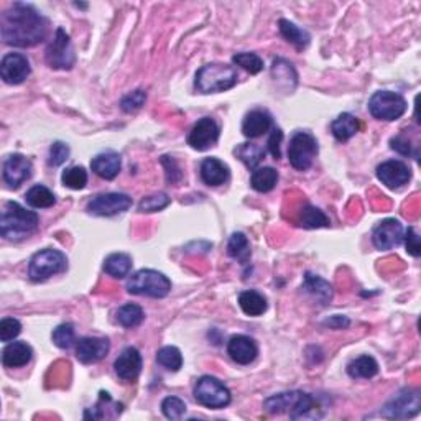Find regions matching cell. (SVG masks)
<instances>
[{
    "label": "cell",
    "instance_id": "cell-12",
    "mask_svg": "<svg viewBox=\"0 0 421 421\" xmlns=\"http://www.w3.org/2000/svg\"><path fill=\"white\" fill-rule=\"evenodd\" d=\"M219 134H221V130H219L216 121L210 117H203L194 123L190 135H187V145L198 152H206L217 144Z\"/></svg>",
    "mask_w": 421,
    "mask_h": 421
},
{
    "label": "cell",
    "instance_id": "cell-8",
    "mask_svg": "<svg viewBox=\"0 0 421 421\" xmlns=\"http://www.w3.org/2000/svg\"><path fill=\"white\" fill-rule=\"evenodd\" d=\"M421 398L416 388H404L383 405L381 415L388 420H408L420 413Z\"/></svg>",
    "mask_w": 421,
    "mask_h": 421
},
{
    "label": "cell",
    "instance_id": "cell-49",
    "mask_svg": "<svg viewBox=\"0 0 421 421\" xmlns=\"http://www.w3.org/2000/svg\"><path fill=\"white\" fill-rule=\"evenodd\" d=\"M282 140H283V132L280 129H273L272 135H270L268 139V152L272 153V157L275 160L282 157V152H280Z\"/></svg>",
    "mask_w": 421,
    "mask_h": 421
},
{
    "label": "cell",
    "instance_id": "cell-18",
    "mask_svg": "<svg viewBox=\"0 0 421 421\" xmlns=\"http://www.w3.org/2000/svg\"><path fill=\"white\" fill-rule=\"evenodd\" d=\"M117 377L123 382H135L141 372V355L135 347H125L114 362Z\"/></svg>",
    "mask_w": 421,
    "mask_h": 421
},
{
    "label": "cell",
    "instance_id": "cell-35",
    "mask_svg": "<svg viewBox=\"0 0 421 421\" xmlns=\"http://www.w3.org/2000/svg\"><path fill=\"white\" fill-rule=\"evenodd\" d=\"M329 217L323 213L321 209L314 208V206L306 204L300 213V226L305 229H321L329 227Z\"/></svg>",
    "mask_w": 421,
    "mask_h": 421
},
{
    "label": "cell",
    "instance_id": "cell-46",
    "mask_svg": "<svg viewBox=\"0 0 421 421\" xmlns=\"http://www.w3.org/2000/svg\"><path fill=\"white\" fill-rule=\"evenodd\" d=\"M272 75L275 79H280V81H286V82H290V79L293 82L296 81V72H295V70H293V66L282 58H278L273 61Z\"/></svg>",
    "mask_w": 421,
    "mask_h": 421
},
{
    "label": "cell",
    "instance_id": "cell-4",
    "mask_svg": "<svg viewBox=\"0 0 421 421\" xmlns=\"http://www.w3.org/2000/svg\"><path fill=\"white\" fill-rule=\"evenodd\" d=\"M171 290V282L167 275L157 270L144 268L135 272L127 282V291L130 295L150 296V298H164Z\"/></svg>",
    "mask_w": 421,
    "mask_h": 421
},
{
    "label": "cell",
    "instance_id": "cell-14",
    "mask_svg": "<svg viewBox=\"0 0 421 421\" xmlns=\"http://www.w3.org/2000/svg\"><path fill=\"white\" fill-rule=\"evenodd\" d=\"M31 171H33V164L22 153H13L3 162V181L10 187L24 185L26 180H30Z\"/></svg>",
    "mask_w": 421,
    "mask_h": 421
},
{
    "label": "cell",
    "instance_id": "cell-25",
    "mask_svg": "<svg viewBox=\"0 0 421 421\" xmlns=\"http://www.w3.org/2000/svg\"><path fill=\"white\" fill-rule=\"evenodd\" d=\"M303 288L318 303L328 305L332 300V286L324 278L313 275V273H306Z\"/></svg>",
    "mask_w": 421,
    "mask_h": 421
},
{
    "label": "cell",
    "instance_id": "cell-19",
    "mask_svg": "<svg viewBox=\"0 0 421 421\" xmlns=\"http://www.w3.org/2000/svg\"><path fill=\"white\" fill-rule=\"evenodd\" d=\"M227 354L234 362L240 365H249L257 359L259 347L252 337L244 336V334H237L232 336L227 342Z\"/></svg>",
    "mask_w": 421,
    "mask_h": 421
},
{
    "label": "cell",
    "instance_id": "cell-34",
    "mask_svg": "<svg viewBox=\"0 0 421 421\" xmlns=\"http://www.w3.org/2000/svg\"><path fill=\"white\" fill-rule=\"evenodd\" d=\"M116 319L123 328H137L140 326L141 321L145 319V313L139 305L127 303L117 309Z\"/></svg>",
    "mask_w": 421,
    "mask_h": 421
},
{
    "label": "cell",
    "instance_id": "cell-5",
    "mask_svg": "<svg viewBox=\"0 0 421 421\" xmlns=\"http://www.w3.org/2000/svg\"><path fill=\"white\" fill-rule=\"evenodd\" d=\"M68 268V259L61 250L43 249L31 257L29 277L33 282H45L49 277L63 273Z\"/></svg>",
    "mask_w": 421,
    "mask_h": 421
},
{
    "label": "cell",
    "instance_id": "cell-30",
    "mask_svg": "<svg viewBox=\"0 0 421 421\" xmlns=\"http://www.w3.org/2000/svg\"><path fill=\"white\" fill-rule=\"evenodd\" d=\"M278 26H280V33L283 38H285L286 41H290L291 45H295L298 49H305L309 45L311 36L308 31L300 29V26L293 24V22L282 18V20L278 22Z\"/></svg>",
    "mask_w": 421,
    "mask_h": 421
},
{
    "label": "cell",
    "instance_id": "cell-11",
    "mask_svg": "<svg viewBox=\"0 0 421 421\" xmlns=\"http://www.w3.org/2000/svg\"><path fill=\"white\" fill-rule=\"evenodd\" d=\"M132 198L129 194L123 193H105L99 194L93 198L88 203V213L94 214V216H117V214L125 213L127 209H130Z\"/></svg>",
    "mask_w": 421,
    "mask_h": 421
},
{
    "label": "cell",
    "instance_id": "cell-37",
    "mask_svg": "<svg viewBox=\"0 0 421 421\" xmlns=\"http://www.w3.org/2000/svg\"><path fill=\"white\" fill-rule=\"evenodd\" d=\"M227 252L232 259L239 260L242 263H247L250 259V244L245 234L242 232H234L229 239Z\"/></svg>",
    "mask_w": 421,
    "mask_h": 421
},
{
    "label": "cell",
    "instance_id": "cell-13",
    "mask_svg": "<svg viewBox=\"0 0 421 421\" xmlns=\"http://www.w3.org/2000/svg\"><path fill=\"white\" fill-rule=\"evenodd\" d=\"M30 61L20 53H8L0 63V76L7 84H22L30 76Z\"/></svg>",
    "mask_w": 421,
    "mask_h": 421
},
{
    "label": "cell",
    "instance_id": "cell-20",
    "mask_svg": "<svg viewBox=\"0 0 421 421\" xmlns=\"http://www.w3.org/2000/svg\"><path fill=\"white\" fill-rule=\"evenodd\" d=\"M91 168L95 175L104 178V180H114L122 168L121 155L116 152H105L99 153L98 157L91 160Z\"/></svg>",
    "mask_w": 421,
    "mask_h": 421
},
{
    "label": "cell",
    "instance_id": "cell-16",
    "mask_svg": "<svg viewBox=\"0 0 421 421\" xmlns=\"http://www.w3.org/2000/svg\"><path fill=\"white\" fill-rule=\"evenodd\" d=\"M377 178L390 190H398L410 181L411 171L400 160H388L377 167Z\"/></svg>",
    "mask_w": 421,
    "mask_h": 421
},
{
    "label": "cell",
    "instance_id": "cell-48",
    "mask_svg": "<svg viewBox=\"0 0 421 421\" xmlns=\"http://www.w3.org/2000/svg\"><path fill=\"white\" fill-rule=\"evenodd\" d=\"M404 239H405L406 252H408L410 255H413V257H420V255H421V242H420L418 234H416L415 227H408V231H406V236L404 237Z\"/></svg>",
    "mask_w": 421,
    "mask_h": 421
},
{
    "label": "cell",
    "instance_id": "cell-1",
    "mask_svg": "<svg viewBox=\"0 0 421 421\" xmlns=\"http://www.w3.org/2000/svg\"><path fill=\"white\" fill-rule=\"evenodd\" d=\"M0 31L3 43L29 48L45 40L48 24L35 7L15 2L0 17Z\"/></svg>",
    "mask_w": 421,
    "mask_h": 421
},
{
    "label": "cell",
    "instance_id": "cell-17",
    "mask_svg": "<svg viewBox=\"0 0 421 421\" xmlns=\"http://www.w3.org/2000/svg\"><path fill=\"white\" fill-rule=\"evenodd\" d=\"M111 351L107 337H82L76 344V357L82 364H95Z\"/></svg>",
    "mask_w": 421,
    "mask_h": 421
},
{
    "label": "cell",
    "instance_id": "cell-45",
    "mask_svg": "<svg viewBox=\"0 0 421 421\" xmlns=\"http://www.w3.org/2000/svg\"><path fill=\"white\" fill-rule=\"evenodd\" d=\"M22 332V324L15 318H3L0 321V339L2 342H10Z\"/></svg>",
    "mask_w": 421,
    "mask_h": 421
},
{
    "label": "cell",
    "instance_id": "cell-22",
    "mask_svg": "<svg viewBox=\"0 0 421 421\" xmlns=\"http://www.w3.org/2000/svg\"><path fill=\"white\" fill-rule=\"evenodd\" d=\"M31 357H33V349L24 341L10 342L2 351V362L6 367L10 369L24 367L30 362Z\"/></svg>",
    "mask_w": 421,
    "mask_h": 421
},
{
    "label": "cell",
    "instance_id": "cell-29",
    "mask_svg": "<svg viewBox=\"0 0 421 421\" xmlns=\"http://www.w3.org/2000/svg\"><path fill=\"white\" fill-rule=\"evenodd\" d=\"M347 374L351 378H372L378 374V364L374 357L360 355L351 360L347 365Z\"/></svg>",
    "mask_w": 421,
    "mask_h": 421
},
{
    "label": "cell",
    "instance_id": "cell-31",
    "mask_svg": "<svg viewBox=\"0 0 421 421\" xmlns=\"http://www.w3.org/2000/svg\"><path fill=\"white\" fill-rule=\"evenodd\" d=\"M278 181V173L275 168L272 167H263V168H255L254 173H252L250 178V185L255 191L259 193H268L275 187Z\"/></svg>",
    "mask_w": 421,
    "mask_h": 421
},
{
    "label": "cell",
    "instance_id": "cell-33",
    "mask_svg": "<svg viewBox=\"0 0 421 421\" xmlns=\"http://www.w3.org/2000/svg\"><path fill=\"white\" fill-rule=\"evenodd\" d=\"M26 203H29L31 208L35 209H47L52 208L56 203V198H54L53 191H49L47 186L43 185H35L31 186L29 191H26L25 196Z\"/></svg>",
    "mask_w": 421,
    "mask_h": 421
},
{
    "label": "cell",
    "instance_id": "cell-23",
    "mask_svg": "<svg viewBox=\"0 0 421 421\" xmlns=\"http://www.w3.org/2000/svg\"><path fill=\"white\" fill-rule=\"evenodd\" d=\"M229 167L219 158H206L201 163V178L206 185L209 186H221L229 180Z\"/></svg>",
    "mask_w": 421,
    "mask_h": 421
},
{
    "label": "cell",
    "instance_id": "cell-6",
    "mask_svg": "<svg viewBox=\"0 0 421 421\" xmlns=\"http://www.w3.org/2000/svg\"><path fill=\"white\" fill-rule=\"evenodd\" d=\"M194 398L206 408L219 410L231 404V392L219 378L213 375H203L194 385Z\"/></svg>",
    "mask_w": 421,
    "mask_h": 421
},
{
    "label": "cell",
    "instance_id": "cell-51",
    "mask_svg": "<svg viewBox=\"0 0 421 421\" xmlns=\"http://www.w3.org/2000/svg\"><path fill=\"white\" fill-rule=\"evenodd\" d=\"M162 163L164 164V168H167V178H168V181L171 183V175H176V176L181 180V171H180V168L176 167L175 160H171L170 157H163Z\"/></svg>",
    "mask_w": 421,
    "mask_h": 421
},
{
    "label": "cell",
    "instance_id": "cell-42",
    "mask_svg": "<svg viewBox=\"0 0 421 421\" xmlns=\"http://www.w3.org/2000/svg\"><path fill=\"white\" fill-rule=\"evenodd\" d=\"M171 203V198L167 193H157L152 196H146L139 203L140 213H158L164 208H168Z\"/></svg>",
    "mask_w": 421,
    "mask_h": 421
},
{
    "label": "cell",
    "instance_id": "cell-7",
    "mask_svg": "<svg viewBox=\"0 0 421 421\" xmlns=\"http://www.w3.org/2000/svg\"><path fill=\"white\" fill-rule=\"evenodd\" d=\"M406 100L404 95L392 91H377L369 100V111L377 121H397L406 112Z\"/></svg>",
    "mask_w": 421,
    "mask_h": 421
},
{
    "label": "cell",
    "instance_id": "cell-32",
    "mask_svg": "<svg viewBox=\"0 0 421 421\" xmlns=\"http://www.w3.org/2000/svg\"><path fill=\"white\" fill-rule=\"evenodd\" d=\"M132 257L127 254H111L104 260V272L114 278H123L130 273Z\"/></svg>",
    "mask_w": 421,
    "mask_h": 421
},
{
    "label": "cell",
    "instance_id": "cell-15",
    "mask_svg": "<svg viewBox=\"0 0 421 421\" xmlns=\"http://www.w3.org/2000/svg\"><path fill=\"white\" fill-rule=\"evenodd\" d=\"M404 240V226L397 219H385L375 227L372 242L377 250H390Z\"/></svg>",
    "mask_w": 421,
    "mask_h": 421
},
{
    "label": "cell",
    "instance_id": "cell-39",
    "mask_svg": "<svg viewBox=\"0 0 421 421\" xmlns=\"http://www.w3.org/2000/svg\"><path fill=\"white\" fill-rule=\"evenodd\" d=\"M61 181L63 185L70 187V190L79 191L88 185V171H86L82 167H71L63 171Z\"/></svg>",
    "mask_w": 421,
    "mask_h": 421
},
{
    "label": "cell",
    "instance_id": "cell-28",
    "mask_svg": "<svg viewBox=\"0 0 421 421\" xmlns=\"http://www.w3.org/2000/svg\"><path fill=\"white\" fill-rule=\"evenodd\" d=\"M301 393L303 392H300V390L278 393V395H273L265 400L263 408L272 415H280V413H283V411H290L293 406H295L296 401H298Z\"/></svg>",
    "mask_w": 421,
    "mask_h": 421
},
{
    "label": "cell",
    "instance_id": "cell-27",
    "mask_svg": "<svg viewBox=\"0 0 421 421\" xmlns=\"http://www.w3.org/2000/svg\"><path fill=\"white\" fill-rule=\"evenodd\" d=\"M239 306L247 316H262L267 311V298L255 290H245L239 295Z\"/></svg>",
    "mask_w": 421,
    "mask_h": 421
},
{
    "label": "cell",
    "instance_id": "cell-36",
    "mask_svg": "<svg viewBox=\"0 0 421 421\" xmlns=\"http://www.w3.org/2000/svg\"><path fill=\"white\" fill-rule=\"evenodd\" d=\"M236 155L249 170H255L265 157V150L255 144H242L236 148Z\"/></svg>",
    "mask_w": 421,
    "mask_h": 421
},
{
    "label": "cell",
    "instance_id": "cell-47",
    "mask_svg": "<svg viewBox=\"0 0 421 421\" xmlns=\"http://www.w3.org/2000/svg\"><path fill=\"white\" fill-rule=\"evenodd\" d=\"M70 158V146L63 141H54L49 148V158H48V164L49 167H59Z\"/></svg>",
    "mask_w": 421,
    "mask_h": 421
},
{
    "label": "cell",
    "instance_id": "cell-43",
    "mask_svg": "<svg viewBox=\"0 0 421 421\" xmlns=\"http://www.w3.org/2000/svg\"><path fill=\"white\" fill-rule=\"evenodd\" d=\"M162 411L168 420H181L186 413V404L178 397H167L162 401Z\"/></svg>",
    "mask_w": 421,
    "mask_h": 421
},
{
    "label": "cell",
    "instance_id": "cell-24",
    "mask_svg": "<svg viewBox=\"0 0 421 421\" xmlns=\"http://www.w3.org/2000/svg\"><path fill=\"white\" fill-rule=\"evenodd\" d=\"M323 411L319 401L311 393L303 392L298 398L295 406L290 410L291 420H305V418H321Z\"/></svg>",
    "mask_w": 421,
    "mask_h": 421
},
{
    "label": "cell",
    "instance_id": "cell-44",
    "mask_svg": "<svg viewBox=\"0 0 421 421\" xmlns=\"http://www.w3.org/2000/svg\"><path fill=\"white\" fill-rule=\"evenodd\" d=\"M145 100H146L145 91L137 89V91H134V93H129L127 95H123L122 100H121V109L127 114L137 112V111H140L141 107H144Z\"/></svg>",
    "mask_w": 421,
    "mask_h": 421
},
{
    "label": "cell",
    "instance_id": "cell-9",
    "mask_svg": "<svg viewBox=\"0 0 421 421\" xmlns=\"http://www.w3.org/2000/svg\"><path fill=\"white\" fill-rule=\"evenodd\" d=\"M318 155V141L308 132H295L288 145V160L291 167L298 171H305L313 164Z\"/></svg>",
    "mask_w": 421,
    "mask_h": 421
},
{
    "label": "cell",
    "instance_id": "cell-40",
    "mask_svg": "<svg viewBox=\"0 0 421 421\" xmlns=\"http://www.w3.org/2000/svg\"><path fill=\"white\" fill-rule=\"evenodd\" d=\"M52 339L54 342V346L59 347V349H70V347L75 344V339H76L75 326L70 323L59 324L58 328L53 329Z\"/></svg>",
    "mask_w": 421,
    "mask_h": 421
},
{
    "label": "cell",
    "instance_id": "cell-21",
    "mask_svg": "<svg viewBox=\"0 0 421 421\" xmlns=\"http://www.w3.org/2000/svg\"><path fill=\"white\" fill-rule=\"evenodd\" d=\"M272 127V116L267 111H252L242 122V134L247 139H259Z\"/></svg>",
    "mask_w": 421,
    "mask_h": 421
},
{
    "label": "cell",
    "instance_id": "cell-50",
    "mask_svg": "<svg viewBox=\"0 0 421 421\" xmlns=\"http://www.w3.org/2000/svg\"><path fill=\"white\" fill-rule=\"evenodd\" d=\"M390 145H392V148L395 150V152L400 153V155H410V153H411V145H410V141H408V139H406V137H404V135L393 137V139L390 140Z\"/></svg>",
    "mask_w": 421,
    "mask_h": 421
},
{
    "label": "cell",
    "instance_id": "cell-41",
    "mask_svg": "<svg viewBox=\"0 0 421 421\" xmlns=\"http://www.w3.org/2000/svg\"><path fill=\"white\" fill-rule=\"evenodd\" d=\"M234 65L244 68L250 75H259L263 70V59L255 53H237L232 56Z\"/></svg>",
    "mask_w": 421,
    "mask_h": 421
},
{
    "label": "cell",
    "instance_id": "cell-2",
    "mask_svg": "<svg viewBox=\"0 0 421 421\" xmlns=\"http://www.w3.org/2000/svg\"><path fill=\"white\" fill-rule=\"evenodd\" d=\"M38 214L25 209L15 201H8L0 219V234L8 240H22L38 227Z\"/></svg>",
    "mask_w": 421,
    "mask_h": 421
},
{
    "label": "cell",
    "instance_id": "cell-10",
    "mask_svg": "<svg viewBox=\"0 0 421 421\" xmlns=\"http://www.w3.org/2000/svg\"><path fill=\"white\" fill-rule=\"evenodd\" d=\"M45 58L53 70H71L76 63V53L72 48L70 35L63 29H58L53 40L49 41Z\"/></svg>",
    "mask_w": 421,
    "mask_h": 421
},
{
    "label": "cell",
    "instance_id": "cell-3",
    "mask_svg": "<svg viewBox=\"0 0 421 421\" xmlns=\"http://www.w3.org/2000/svg\"><path fill=\"white\" fill-rule=\"evenodd\" d=\"M237 70L222 63H210L196 72V88L203 94L224 93L237 84Z\"/></svg>",
    "mask_w": 421,
    "mask_h": 421
},
{
    "label": "cell",
    "instance_id": "cell-38",
    "mask_svg": "<svg viewBox=\"0 0 421 421\" xmlns=\"http://www.w3.org/2000/svg\"><path fill=\"white\" fill-rule=\"evenodd\" d=\"M157 362L163 365L164 369L178 372L183 365V355L178 347L175 346H164L157 352Z\"/></svg>",
    "mask_w": 421,
    "mask_h": 421
},
{
    "label": "cell",
    "instance_id": "cell-26",
    "mask_svg": "<svg viewBox=\"0 0 421 421\" xmlns=\"http://www.w3.org/2000/svg\"><path fill=\"white\" fill-rule=\"evenodd\" d=\"M359 127L360 125H359V121H357V117L352 116V114L344 112L331 123V132L336 140L347 141L359 132Z\"/></svg>",
    "mask_w": 421,
    "mask_h": 421
},
{
    "label": "cell",
    "instance_id": "cell-52",
    "mask_svg": "<svg viewBox=\"0 0 421 421\" xmlns=\"http://www.w3.org/2000/svg\"><path fill=\"white\" fill-rule=\"evenodd\" d=\"M324 324H326V326H329V328H332V329H344V328L349 326V319H347L346 316L336 314V316H332V318L326 319Z\"/></svg>",
    "mask_w": 421,
    "mask_h": 421
}]
</instances>
